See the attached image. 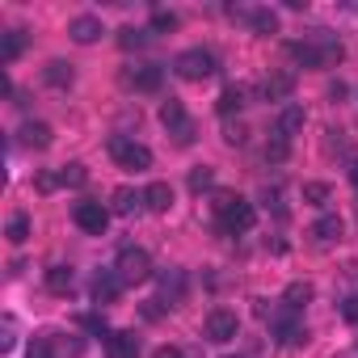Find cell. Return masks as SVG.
Segmentation results:
<instances>
[{
	"label": "cell",
	"mask_w": 358,
	"mask_h": 358,
	"mask_svg": "<svg viewBox=\"0 0 358 358\" xmlns=\"http://www.w3.org/2000/svg\"><path fill=\"white\" fill-rule=\"evenodd\" d=\"M215 211H220V228H224L228 236H236V232H249V228L257 224V211H253V203H245L241 194H220V199H215Z\"/></svg>",
	"instance_id": "obj_1"
},
{
	"label": "cell",
	"mask_w": 358,
	"mask_h": 358,
	"mask_svg": "<svg viewBox=\"0 0 358 358\" xmlns=\"http://www.w3.org/2000/svg\"><path fill=\"white\" fill-rule=\"evenodd\" d=\"M160 122L169 127V135L182 143V148H190V143H194V122L186 118V106L177 101V97H169V101L160 106Z\"/></svg>",
	"instance_id": "obj_2"
},
{
	"label": "cell",
	"mask_w": 358,
	"mask_h": 358,
	"mask_svg": "<svg viewBox=\"0 0 358 358\" xmlns=\"http://www.w3.org/2000/svg\"><path fill=\"white\" fill-rule=\"evenodd\" d=\"M173 68H177V76H182V80H207V76L215 72V55L203 51V47H190V51L177 55Z\"/></svg>",
	"instance_id": "obj_3"
},
{
	"label": "cell",
	"mask_w": 358,
	"mask_h": 358,
	"mask_svg": "<svg viewBox=\"0 0 358 358\" xmlns=\"http://www.w3.org/2000/svg\"><path fill=\"white\" fill-rule=\"evenodd\" d=\"M291 55H295L303 68H329V64L341 59V47L329 43V38H324L320 47H316V43H291Z\"/></svg>",
	"instance_id": "obj_4"
},
{
	"label": "cell",
	"mask_w": 358,
	"mask_h": 358,
	"mask_svg": "<svg viewBox=\"0 0 358 358\" xmlns=\"http://www.w3.org/2000/svg\"><path fill=\"white\" fill-rule=\"evenodd\" d=\"M110 156L122 164V169H152V152L143 148V143H135V139H127V135H114L110 139Z\"/></svg>",
	"instance_id": "obj_5"
},
{
	"label": "cell",
	"mask_w": 358,
	"mask_h": 358,
	"mask_svg": "<svg viewBox=\"0 0 358 358\" xmlns=\"http://www.w3.org/2000/svg\"><path fill=\"white\" fill-rule=\"evenodd\" d=\"M114 270H118L122 282H143V278H152V257H148L143 249H131V245H127V249L118 253V266H114Z\"/></svg>",
	"instance_id": "obj_6"
},
{
	"label": "cell",
	"mask_w": 358,
	"mask_h": 358,
	"mask_svg": "<svg viewBox=\"0 0 358 358\" xmlns=\"http://www.w3.org/2000/svg\"><path fill=\"white\" fill-rule=\"evenodd\" d=\"M72 220H76V228H80V232H89V236H101V232L110 228V211H106L101 203H93V199H85V203H76V211H72Z\"/></svg>",
	"instance_id": "obj_7"
},
{
	"label": "cell",
	"mask_w": 358,
	"mask_h": 358,
	"mask_svg": "<svg viewBox=\"0 0 358 358\" xmlns=\"http://www.w3.org/2000/svg\"><path fill=\"white\" fill-rule=\"evenodd\" d=\"M236 329H241V320H236V312H228V308H215V312L207 316V337H211L215 345L232 341V337H236Z\"/></svg>",
	"instance_id": "obj_8"
},
{
	"label": "cell",
	"mask_w": 358,
	"mask_h": 358,
	"mask_svg": "<svg viewBox=\"0 0 358 358\" xmlns=\"http://www.w3.org/2000/svg\"><path fill=\"white\" fill-rule=\"evenodd\" d=\"M274 341H278V345H303V341H308V329L291 316V308L274 316Z\"/></svg>",
	"instance_id": "obj_9"
},
{
	"label": "cell",
	"mask_w": 358,
	"mask_h": 358,
	"mask_svg": "<svg viewBox=\"0 0 358 358\" xmlns=\"http://www.w3.org/2000/svg\"><path fill=\"white\" fill-rule=\"evenodd\" d=\"M127 80H131L139 93H156V89H160V80H164V68H160V64H139Z\"/></svg>",
	"instance_id": "obj_10"
},
{
	"label": "cell",
	"mask_w": 358,
	"mask_h": 358,
	"mask_svg": "<svg viewBox=\"0 0 358 358\" xmlns=\"http://www.w3.org/2000/svg\"><path fill=\"white\" fill-rule=\"evenodd\" d=\"M118 291H122L118 270H101V274L93 278V299H97V303H114V299H118Z\"/></svg>",
	"instance_id": "obj_11"
},
{
	"label": "cell",
	"mask_w": 358,
	"mask_h": 358,
	"mask_svg": "<svg viewBox=\"0 0 358 358\" xmlns=\"http://www.w3.org/2000/svg\"><path fill=\"white\" fill-rule=\"evenodd\" d=\"M143 207L156 211V215H164V211L173 207V186H169V182H152V186L143 190Z\"/></svg>",
	"instance_id": "obj_12"
},
{
	"label": "cell",
	"mask_w": 358,
	"mask_h": 358,
	"mask_svg": "<svg viewBox=\"0 0 358 358\" xmlns=\"http://www.w3.org/2000/svg\"><path fill=\"white\" fill-rule=\"evenodd\" d=\"M17 139H22L26 148H38V152H43V148H51V139H55V131H51L47 122H26V127L17 131Z\"/></svg>",
	"instance_id": "obj_13"
},
{
	"label": "cell",
	"mask_w": 358,
	"mask_h": 358,
	"mask_svg": "<svg viewBox=\"0 0 358 358\" xmlns=\"http://www.w3.org/2000/svg\"><path fill=\"white\" fill-rule=\"evenodd\" d=\"M106 350H110L114 358H139V341H135V333H110V337H106Z\"/></svg>",
	"instance_id": "obj_14"
},
{
	"label": "cell",
	"mask_w": 358,
	"mask_h": 358,
	"mask_svg": "<svg viewBox=\"0 0 358 358\" xmlns=\"http://www.w3.org/2000/svg\"><path fill=\"white\" fill-rule=\"evenodd\" d=\"M68 34H72L76 43H97L106 30H101V22H97V17H76V22L68 26Z\"/></svg>",
	"instance_id": "obj_15"
},
{
	"label": "cell",
	"mask_w": 358,
	"mask_h": 358,
	"mask_svg": "<svg viewBox=\"0 0 358 358\" xmlns=\"http://www.w3.org/2000/svg\"><path fill=\"white\" fill-rule=\"evenodd\" d=\"M291 89H295V80H291L287 72H274V76H266V85H262V93H266L270 101H282V97H291Z\"/></svg>",
	"instance_id": "obj_16"
},
{
	"label": "cell",
	"mask_w": 358,
	"mask_h": 358,
	"mask_svg": "<svg viewBox=\"0 0 358 358\" xmlns=\"http://www.w3.org/2000/svg\"><path fill=\"white\" fill-rule=\"evenodd\" d=\"M43 76H47V85H55V89H68V85L76 80V72H72V64H64V59H51Z\"/></svg>",
	"instance_id": "obj_17"
},
{
	"label": "cell",
	"mask_w": 358,
	"mask_h": 358,
	"mask_svg": "<svg viewBox=\"0 0 358 358\" xmlns=\"http://www.w3.org/2000/svg\"><path fill=\"white\" fill-rule=\"evenodd\" d=\"M241 106H245V89H241V85H228V89L220 93V101H215V110H220L224 118H228V114H236Z\"/></svg>",
	"instance_id": "obj_18"
},
{
	"label": "cell",
	"mask_w": 358,
	"mask_h": 358,
	"mask_svg": "<svg viewBox=\"0 0 358 358\" xmlns=\"http://www.w3.org/2000/svg\"><path fill=\"white\" fill-rule=\"evenodd\" d=\"M249 17V26L257 30V34H278V17L270 13V9H253V13H245Z\"/></svg>",
	"instance_id": "obj_19"
},
{
	"label": "cell",
	"mask_w": 358,
	"mask_h": 358,
	"mask_svg": "<svg viewBox=\"0 0 358 358\" xmlns=\"http://www.w3.org/2000/svg\"><path fill=\"white\" fill-rule=\"evenodd\" d=\"M22 47H26V34H22V30H9V34H5V43H0V59L13 64V59L22 55Z\"/></svg>",
	"instance_id": "obj_20"
},
{
	"label": "cell",
	"mask_w": 358,
	"mask_h": 358,
	"mask_svg": "<svg viewBox=\"0 0 358 358\" xmlns=\"http://www.w3.org/2000/svg\"><path fill=\"white\" fill-rule=\"evenodd\" d=\"M47 287H51L55 295L72 291V270H68V266H51V270H47Z\"/></svg>",
	"instance_id": "obj_21"
},
{
	"label": "cell",
	"mask_w": 358,
	"mask_h": 358,
	"mask_svg": "<svg viewBox=\"0 0 358 358\" xmlns=\"http://www.w3.org/2000/svg\"><path fill=\"white\" fill-rule=\"evenodd\" d=\"M211 186H215V169H211V164H199V169L190 173V190L203 194V190H211Z\"/></svg>",
	"instance_id": "obj_22"
},
{
	"label": "cell",
	"mask_w": 358,
	"mask_h": 358,
	"mask_svg": "<svg viewBox=\"0 0 358 358\" xmlns=\"http://www.w3.org/2000/svg\"><path fill=\"white\" fill-rule=\"evenodd\" d=\"M312 236H316V241H337V236H341V220H337V215H324V220H316Z\"/></svg>",
	"instance_id": "obj_23"
},
{
	"label": "cell",
	"mask_w": 358,
	"mask_h": 358,
	"mask_svg": "<svg viewBox=\"0 0 358 358\" xmlns=\"http://www.w3.org/2000/svg\"><path fill=\"white\" fill-rule=\"evenodd\" d=\"M308 299H312V282H291V287H287V308H291V312H299Z\"/></svg>",
	"instance_id": "obj_24"
},
{
	"label": "cell",
	"mask_w": 358,
	"mask_h": 358,
	"mask_svg": "<svg viewBox=\"0 0 358 358\" xmlns=\"http://www.w3.org/2000/svg\"><path fill=\"white\" fill-rule=\"evenodd\" d=\"M143 43H148V30H135V26L118 30V47H122V51H139Z\"/></svg>",
	"instance_id": "obj_25"
},
{
	"label": "cell",
	"mask_w": 358,
	"mask_h": 358,
	"mask_svg": "<svg viewBox=\"0 0 358 358\" xmlns=\"http://www.w3.org/2000/svg\"><path fill=\"white\" fill-rule=\"evenodd\" d=\"M299 127H303V110H299V106H291V110H282V118H278V131H282V135L291 139V135H295Z\"/></svg>",
	"instance_id": "obj_26"
},
{
	"label": "cell",
	"mask_w": 358,
	"mask_h": 358,
	"mask_svg": "<svg viewBox=\"0 0 358 358\" xmlns=\"http://www.w3.org/2000/svg\"><path fill=\"white\" fill-rule=\"evenodd\" d=\"M329 199H333V190H329L324 182H308V186H303V203H312V207H324Z\"/></svg>",
	"instance_id": "obj_27"
},
{
	"label": "cell",
	"mask_w": 358,
	"mask_h": 358,
	"mask_svg": "<svg viewBox=\"0 0 358 358\" xmlns=\"http://www.w3.org/2000/svg\"><path fill=\"white\" fill-rule=\"evenodd\" d=\"M5 236H9L13 245H26V241H30V220H26V215H13L9 228H5Z\"/></svg>",
	"instance_id": "obj_28"
},
{
	"label": "cell",
	"mask_w": 358,
	"mask_h": 358,
	"mask_svg": "<svg viewBox=\"0 0 358 358\" xmlns=\"http://www.w3.org/2000/svg\"><path fill=\"white\" fill-rule=\"evenodd\" d=\"M85 177H89V173H85V164H80V160H72V164H64V169H59V182H64V186H85Z\"/></svg>",
	"instance_id": "obj_29"
},
{
	"label": "cell",
	"mask_w": 358,
	"mask_h": 358,
	"mask_svg": "<svg viewBox=\"0 0 358 358\" xmlns=\"http://www.w3.org/2000/svg\"><path fill=\"white\" fill-rule=\"evenodd\" d=\"M287 148H291V139L282 131H274V139L266 143V160H287Z\"/></svg>",
	"instance_id": "obj_30"
},
{
	"label": "cell",
	"mask_w": 358,
	"mask_h": 358,
	"mask_svg": "<svg viewBox=\"0 0 358 358\" xmlns=\"http://www.w3.org/2000/svg\"><path fill=\"white\" fill-rule=\"evenodd\" d=\"M135 203H143V194H135V190H118L114 194V211H122V215H131Z\"/></svg>",
	"instance_id": "obj_31"
},
{
	"label": "cell",
	"mask_w": 358,
	"mask_h": 358,
	"mask_svg": "<svg viewBox=\"0 0 358 358\" xmlns=\"http://www.w3.org/2000/svg\"><path fill=\"white\" fill-rule=\"evenodd\" d=\"M182 291H186V278L182 274H164V295L177 303V299H182Z\"/></svg>",
	"instance_id": "obj_32"
},
{
	"label": "cell",
	"mask_w": 358,
	"mask_h": 358,
	"mask_svg": "<svg viewBox=\"0 0 358 358\" xmlns=\"http://www.w3.org/2000/svg\"><path fill=\"white\" fill-rule=\"evenodd\" d=\"M26 358H55L51 337H34V341H30V350H26Z\"/></svg>",
	"instance_id": "obj_33"
},
{
	"label": "cell",
	"mask_w": 358,
	"mask_h": 358,
	"mask_svg": "<svg viewBox=\"0 0 358 358\" xmlns=\"http://www.w3.org/2000/svg\"><path fill=\"white\" fill-rule=\"evenodd\" d=\"M152 30H177V13H156L152 17Z\"/></svg>",
	"instance_id": "obj_34"
},
{
	"label": "cell",
	"mask_w": 358,
	"mask_h": 358,
	"mask_svg": "<svg viewBox=\"0 0 358 358\" xmlns=\"http://www.w3.org/2000/svg\"><path fill=\"white\" fill-rule=\"evenodd\" d=\"M143 316H148V320H160V316H164V299H148V303H143Z\"/></svg>",
	"instance_id": "obj_35"
},
{
	"label": "cell",
	"mask_w": 358,
	"mask_h": 358,
	"mask_svg": "<svg viewBox=\"0 0 358 358\" xmlns=\"http://www.w3.org/2000/svg\"><path fill=\"white\" fill-rule=\"evenodd\" d=\"M341 316H345L350 324H358V295H350V299L341 303Z\"/></svg>",
	"instance_id": "obj_36"
},
{
	"label": "cell",
	"mask_w": 358,
	"mask_h": 358,
	"mask_svg": "<svg viewBox=\"0 0 358 358\" xmlns=\"http://www.w3.org/2000/svg\"><path fill=\"white\" fill-rule=\"evenodd\" d=\"M55 186H64V182H59V173H38V190H43V194L55 190Z\"/></svg>",
	"instance_id": "obj_37"
},
{
	"label": "cell",
	"mask_w": 358,
	"mask_h": 358,
	"mask_svg": "<svg viewBox=\"0 0 358 358\" xmlns=\"http://www.w3.org/2000/svg\"><path fill=\"white\" fill-rule=\"evenodd\" d=\"M224 139H228L232 148H241V143H245V131H241V127H228V135H224Z\"/></svg>",
	"instance_id": "obj_38"
},
{
	"label": "cell",
	"mask_w": 358,
	"mask_h": 358,
	"mask_svg": "<svg viewBox=\"0 0 358 358\" xmlns=\"http://www.w3.org/2000/svg\"><path fill=\"white\" fill-rule=\"evenodd\" d=\"M152 358H182V350H177V345H160Z\"/></svg>",
	"instance_id": "obj_39"
},
{
	"label": "cell",
	"mask_w": 358,
	"mask_h": 358,
	"mask_svg": "<svg viewBox=\"0 0 358 358\" xmlns=\"http://www.w3.org/2000/svg\"><path fill=\"white\" fill-rule=\"evenodd\" d=\"M350 182H354V186H358V160H354V164H350Z\"/></svg>",
	"instance_id": "obj_40"
}]
</instances>
